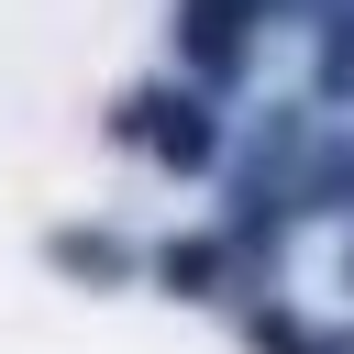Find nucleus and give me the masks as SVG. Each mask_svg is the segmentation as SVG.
<instances>
[{"mask_svg": "<svg viewBox=\"0 0 354 354\" xmlns=\"http://www.w3.org/2000/svg\"><path fill=\"white\" fill-rule=\"evenodd\" d=\"M155 144H166L177 166H199V155H210V122H199V100H177V111L155 122Z\"/></svg>", "mask_w": 354, "mask_h": 354, "instance_id": "1", "label": "nucleus"}]
</instances>
